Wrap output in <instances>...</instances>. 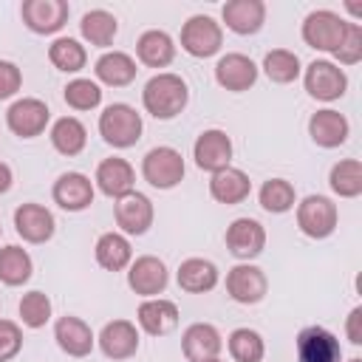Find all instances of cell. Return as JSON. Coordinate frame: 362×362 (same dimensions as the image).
I'll list each match as a JSON object with an SVG mask.
<instances>
[{
	"instance_id": "obj_1",
	"label": "cell",
	"mask_w": 362,
	"mask_h": 362,
	"mask_svg": "<svg viewBox=\"0 0 362 362\" xmlns=\"http://www.w3.org/2000/svg\"><path fill=\"white\" fill-rule=\"evenodd\" d=\"M187 99H189V90H187V82L178 74H156L141 90L144 110L156 119L178 116L187 107Z\"/></svg>"
},
{
	"instance_id": "obj_2",
	"label": "cell",
	"mask_w": 362,
	"mask_h": 362,
	"mask_svg": "<svg viewBox=\"0 0 362 362\" xmlns=\"http://www.w3.org/2000/svg\"><path fill=\"white\" fill-rule=\"evenodd\" d=\"M141 116L124 102H113L99 116V133L110 147H133L141 139Z\"/></svg>"
},
{
	"instance_id": "obj_3",
	"label": "cell",
	"mask_w": 362,
	"mask_h": 362,
	"mask_svg": "<svg viewBox=\"0 0 362 362\" xmlns=\"http://www.w3.org/2000/svg\"><path fill=\"white\" fill-rule=\"evenodd\" d=\"M345 28L348 23L337 14V11H328V8H320V11H311L303 23V40L317 48V51H328L334 54L345 37Z\"/></svg>"
},
{
	"instance_id": "obj_4",
	"label": "cell",
	"mask_w": 362,
	"mask_h": 362,
	"mask_svg": "<svg viewBox=\"0 0 362 362\" xmlns=\"http://www.w3.org/2000/svg\"><path fill=\"white\" fill-rule=\"evenodd\" d=\"M337 204L325 195H308L303 204H297V226L308 238H328L337 229Z\"/></svg>"
},
{
	"instance_id": "obj_5",
	"label": "cell",
	"mask_w": 362,
	"mask_h": 362,
	"mask_svg": "<svg viewBox=\"0 0 362 362\" xmlns=\"http://www.w3.org/2000/svg\"><path fill=\"white\" fill-rule=\"evenodd\" d=\"M141 173L156 189H173L184 178V158L173 147H153L141 161Z\"/></svg>"
},
{
	"instance_id": "obj_6",
	"label": "cell",
	"mask_w": 362,
	"mask_h": 362,
	"mask_svg": "<svg viewBox=\"0 0 362 362\" xmlns=\"http://www.w3.org/2000/svg\"><path fill=\"white\" fill-rule=\"evenodd\" d=\"M221 42H223V31L221 25L206 17V14H195L184 23L181 28V48L192 57H212L221 51Z\"/></svg>"
},
{
	"instance_id": "obj_7",
	"label": "cell",
	"mask_w": 362,
	"mask_h": 362,
	"mask_svg": "<svg viewBox=\"0 0 362 362\" xmlns=\"http://www.w3.org/2000/svg\"><path fill=\"white\" fill-rule=\"evenodd\" d=\"M348 88V76L342 68H337L328 59H314L305 68V90L308 96L320 99V102H334L345 93Z\"/></svg>"
},
{
	"instance_id": "obj_8",
	"label": "cell",
	"mask_w": 362,
	"mask_h": 362,
	"mask_svg": "<svg viewBox=\"0 0 362 362\" xmlns=\"http://www.w3.org/2000/svg\"><path fill=\"white\" fill-rule=\"evenodd\" d=\"M297 359L300 362H342V345L331 331L320 325H308L297 334Z\"/></svg>"
},
{
	"instance_id": "obj_9",
	"label": "cell",
	"mask_w": 362,
	"mask_h": 362,
	"mask_svg": "<svg viewBox=\"0 0 362 362\" xmlns=\"http://www.w3.org/2000/svg\"><path fill=\"white\" fill-rule=\"evenodd\" d=\"M48 105L42 99H34V96H25V99H17L8 113H6V122L11 127V133H17L20 139H34L45 130L48 124Z\"/></svg>"
},
{
	"instance_id": "obj_10",
	"label": "cell",
	"mask_w": 362,
	"mask_h": 362,
	"mask_svg": "<svg viewBox=\"0 0 362 362\" xmlns=\"http://www.w3.org/2000/svg\"><path fill=\"white\" fill-rule=\"evenodd\" d=\"M266 288H269V280H266L263 269H257L252 263H240V266L229 269V274H226V291L240 305L260 303L266 297Z\"/></svg>"
},
{
	"instance_id": "obj_11",
	"label": "cell",
	"mask_w": 362,
	"mask_h": 362,
	"mask_svg": "<svg viewBox=\"0 0 362 362\" xmlns=\"http://www.w3.org/2000/svg\"><path fill=\"white\" fill-rule=\"evenodd\" d=\"M20 14H23V23L34 34H54L68 20V3L65 0H25Z\"/></svg>"
},
{
	"instance_id": "obj_12",
	"label": "cell",
	"mask_w": 362,
	"mask_h": 362,
	"mask_svg": "<svg viewBox=\"0 0 362 362\" xmlns=\"http://www.w3.org/2000/svg\"><path fill=\"white\" fill-rule=\"evenodd\" d=\"M192 156H195V164L206 173H218L223 167H229L232 161V141L223 130H204L198 139H195V147H192Z\"/></svg>"
},
{
	"instance_id": "obj_13",
	"label": "cell",
	"mask_w": 362,
	"mask_h": 362,
	"mask_svg": "<svg viewBox=\"0 0 362 362\" xmlns=\"http://www.w3.org/2000/svg\"><path fill=\"white\" fill-rule=\"evenodd\" d=\"M263 246H266V229L255 218H238L226 229V249L240 260L257 257Z\"/></svg>"
},
{
	"instance_id": "obj_14",
	"label": "cell",
	"mask_w": 362,
	"mask_h": 362,
	"mask_svg": "<svg viewBox=\"0 0 362 362\" xmlns=\"http://www.w3.org/2000/svg\"><path fill=\"white\" fill-rule=\"evenodd\" d=\"M127 286L141 294V297H156L167 288V269L158 257L153 255H144V257H136L130 263V272H127Z\"/></svg>"
},
{
	"instance_id": "obj_15",
	"label": "cell",
	"mask_w": 362,
	"mask_h": 362,
	"mask_svg": "<svg viewBox=\"0 0 362 362\" xmlns=\"http://www.w3.org/2000/svg\"><path fill=\"white\" fill-rule=\"evenodd\" d=\"M116 223L127 235H144L153 226V204L141 192H127L116 201Z\"/></svg>"
},
{
	"instance_id": "obj_16",
	"label": "cell",
	"mask_w": 362,
	"mask_h": 362,
	"mask_svg": "<svg viewBox=\"0 0 362 362\" xmlns=\"http://www.w3.org/2000/svg\"><path fill=\"white\" fill-rule=\"evenodd\" d=\"M181 348H184V356L189 362H209V359H218V354L223 348V339H221V334H218L215 325L195 322V325H189L184 331Z\"/></svg>"
},
{
	"instance_id": "obj_17",
	"label": "cell",
	"mask_w": 362,
	"mask_h": 362,
	"mask_svg": "<svg viewBox=\"0 0 362 362\" xmlns=\"http://www.w3.org/2000/svg\"><path fill=\"white\" fill-rule=\"evenodd\" d=\"M215 79H218L221 88L240 93V90H249V88L255 85V79H257V65H255L246 54H226V57H221L218 65H215Z\"/></svg>"
},
{
	"instance_id": "obj_18",
	"label": "cell",
	"mask_w": 362,
	"mask_h": 362,
	"mask_svg": "<svg viewBox=\"0 0 362 362\" xmlns=\"http://www.w3.org/2000/svg\"><path fill=\"white\" fill-rule=\"evenodd\" d=\"M17 235L28 243H45L54 235V215L42 204H23L14 209Z\"/></svg>"
},
{
	"instance_id": "obj_19",
	"label": "cell",
	"mask_w": 362,
	"mask_h": 362,
	"mask_svg": "<svg viewBox=\"0 0 362 362\" xmlns=\"http://www.w3.org/2000/svg\"><path fill=\"white\" fill-rule=\"evenodd\" d=\"M54 201L68 212H82L93 204V184L82 173H65L54 184Z\"/></svg>"
},
{
	"instance_id": "obj_20",
	"label": "cell",
	"mask_w": 362,
	"mask_h": 362,
	"mask_svg": "<svg viewBox=\"0 0 362 362\" xmlns=\"http://www.w3.org/2000/svg\"><path fill=\"white\" fill-rule=\"evenodd\" d=\"M99 348L107 359H127L139 351V331L127 320H113L99 334Z\"/></svg>"
},
{
	"instance_id": "obj_21",
	"label": "cell",
	"mask_w": 362,
	"mask_h": 362,
	"mask_svg": "<svg viewBox=\"0 0 362 362\" xmlns=\"http://www.w3.org/2000/svg\"><path fill=\"white\" fill-rule=\"evenodd\" d=\"M308 133H311L314 144L331 150V147L345 144V139H348V133H351V124H348V119H345L342 113L325 107V110H317V113L308 119Z\"/></svg>"
},
{
	"instance_id": "obj_22",
	"label": "cell",
	"mask_w": 362,
	"mask_h": 362,
	"mask_svg": "<svg viewBox=\"0 0 362 362\" xmlns=\"http://www.w3.org/2000/svg\"><path fill=\"white\" fill-rule=\"evenodd\" d=\"M249 192H252V181L238 167H223V170L212 173V178H209V195L218 204H229V206L240 204L249 198Z\"/></svg>"
},
{
	"instance_id": "obj_23",
	"label": "cell",
	"mask_w": 362,
	"mask_h": 362,
	"mask_svg": "<svg viewBox=\"0 0 362 362\" xmlns=\"http://www.w3.org/2000/svg\"><path fill=\"white\" fill-rule=\"evenodd\" d=\"M223 23L235 34H255L263 28L266 20V3L263 0H229L223 6Z\"/></svg>"
},
{
	"instance_id": "obj_24",
	"label": "cell",
	"mask_w": 362,
	"mask_h": 362,
	"mask_svg": "<svg viewBox=\"0 0 362 362\" xmlns=\"http://www.w3.org/2000/svg\"><path fill=\"white\" fill-rule=\"evenodd\" d=\"M54 337L68 356H88L93 351V331L79 317H59L54 325Z\"/></svg>"
},
{
	"instance_id": "obj_25",
	"label": "cell",
	"mask_w": 362,
	"mask_h": 362,
	"mask_svg": "<svg viewBox=\"0 0 362 362\" xmlns=\"http://www.w3.org/2000/svg\"><path fill=\"white\" fill-rule=\"evenodd\" d=\"M133 181H136V173L133 167L124 161V158H105L99 167H96V184L99 189L107 195V198H122L127 192H133Z\"/></svg>"
},
{
	"instance_id": "obj_26",
	"label": "cell",
	"mask_w": 362,
	"mask_h": 362,
	"mask_svg": "<svg viewBox=\"0 0 362 362\" xmlns=\"http://www.w3.org/2000/svg\"><path fill=\"white\" fill-rule=\"evenodd\" d=\"M139 325L153 337H164L178 325V305L161 297H150L139 305Z\"/></svg>"
},
{
	"instance_id": "obj_27",
	"label": "cell",
	"mask_w": 362,
	"mask_h": 362,
	"mask_svg": "<svg viewBox=\"0 0 362 362\" xmlns=\"http://www.w3.org/2000/svg\"><path fill=\"white\" fill-rule=\"evenodd\" d=\"M136 54H139V59H141L144 65H150V68H167V65L173 62V57H175V42H173V37H170L167 31L153 28V31H144V34L139 37Z\"/></svg>"
},
{
	"instance_id": "obj_28",
	"label": "cell",
	"mask_w": 362,
	"mask_h": 362,
	"mask_svg": "<svg viewBox=\"0 0 362 362\" xmlns=\"http://www.w3.org/2000/svg\"><path fill=\"white\" fill-rule=\"evenodd\" d=\"M96 76L105 82V85H113V88H124V85H130L133 79H136V62H133V57L130 54H124V51H107V54H102L99 59H96Z\"/></svg>"
},
{
	"instance_id": "obj_29",
	"label": "cell",
	"mask_w": 362,
	"mask_h": 362,
	"mask_svg": "<svg viewBox=\"0 0 362 362\" xmlns=\"http://www.w3.org/2000/svg\"><path fill=\"white\" fill-rule=\"evenodd\" d=\"M178 286L189 294H204L218 286V269L215 263L204 257H189L178 266Z\"/></svg>"
},
{
	"instance_id": "obj_30",
	"label": "cell",
	"mask_w": 362,
	"mask_h": 362,
	"mask_svg": "<svg viewBox=\"0 0 362 362\" xmlns=\"http://www.w3.org/2000/svg\"><path fill=\"white\" fill-rule=\"evenodd\" d=\"M85 141H88V130H85V124L79 119L62 116V119L54 122V127H51V144H54L57 153L76 156V153L85 150Z\"/></svg>"
},
{
	"instance_id": "obj_31",
	"label": "cell",
	"mask_w": 362,
	"mask_h": 362,
	"mask_svg": "<svg viewBox=\"0 0 362 362\" xmlns=\"http://www.w3.org/2000/svg\"><path fill=\"white\" fill-rule=\"evenodd\" d=\"M93 252H96V263L102 269H107V272H122L130 263V257H133V249H130L127 238L119 235V232H105L96 240Z\"/></svg>"
},
{
	"instance_id": "obj_32",
	"label": "cell",
	"mask_w": 362,
	"mask_h": 362,
	"mask_svg": "<svg viewBox=\"0 0 362 362\" xmlns=\"http://www.w3.org/2000/svg\"><path fill=\"white\" fill-rule=\"evenodd\" d=\"M79 31H82V37H85L90 45L105 48V45L113 42V37H116V31H119V23H116V17H113L110 11L93 8V11H88V14L82 17Z\"/></svg>"
},
{
	"instance_id": "obj_33",
	"label": "cell",
	"mask_w": 362,
	"mask_h": 362,
	"mask_svg": "<svg viewBox=\"0 0 362 362\" xmlns=\"http://www.w3.org/2000/svg\"><path fill=\"white\" fill-rule=\"evenodd\" d=\"M31 257L20 246H3L0 249V283L6 286H23L31 277Z\"/></svg>"
},
{
	"instance_id": "obj_34",
	"label": "cell",
	"mask_w": 362,
	"mask_h": 362,
	"mask_svg": "<svg viewBox=\"0 0 362 362\" xmlns=\"http://www.w3.org/2000/svg\"><path fill=\"white\" fill-rule=\"evenodd\" d=\"M48 59L54 62V68H59V71H65V74H76V71L85 68L88 54H85V45H79L76 40H71V37H59V40L51 42V48H48Z\"/></svg>"
},
{
	"instance_id": "obj_35",
	"label": "cell",
	"mask_w": 362,
	"mask_h": 362,
	"mask_svg": "<svg viewBox=\"0 0 362 362\" xmlns=\"http://www.w3.org/2000/svg\"><path fill=\"white\" fill-rule=\"evenodd\" d=\"M263 71L272 82L277 85H288L300 76V57L294 51H286V48H274L266 54L263 59Z\"/></svg>"
},
{
	"instance_id": "obj_36",
	"label": "cell",
	"mask_w": 362,
	"mask_h": 362,
	"mask_svg": "<svg viewBox=\"0 0 362 362\" xmlns=\"http://www.w3.org/2000/svg\"><path fill=\"white\" fill-rule=\"evenodd\" d=\"M331 189L339 198H356L362 192V164L356 158H345L331 167Z\"/></svg>"
},
{
	"instance_id": "obj_37",
	"label": "cell",
	"mask_w": 362,
	"mask_h": 362,
	"mask_svg": "<svg viewBox=\"0 0 362 362\" xmlns=\"http://www.w3.org/2000/svg\"><path fill=\"white\" fill-rule=\"evenodd\" d=\"M229 354L235 362H260L266 354L263 337L252 328H235L229 334Z\"/></svg>"
},
{
	"instance_id": "obj_38",
	"label": "cell",
	"mask_w": 362,
	"mask_h": 362,
	"mask_svg": "<svg viewBox=\"0 0 362 362\" xmlns=\"http://www.w3.org/2000/svg\"><path fill=\"white\" fill-rule=\"evenodd\" d=\"M260 206L266 212H288L294 206V187L286 181V178H269L263 187H260Z\"/></svg>"
},
{
	"instance_id": "obj_39",
	"label": "cell",
	"mask_w": 362,
	"mask_h": 362,
	"mask_svg": "<svg viewBox=\"0 0 362 362\" xmlns=\"http://www.w3.org/2000/svg\"><path fill=\"white\" fill-rule=\"evenodd\" d=\"M20 317L28 328H42L51 320V300L42 291H28L20 300Z\"/></svg>"
},
{
	"instance_id": "obj_40",
	"label": "cell",
	"mask_w": 362,
	"mask_h": 362,
	"mask_svg": "<svg viewBox=\"0 0 362 362\" xmlns=\"http://www.w3.org/2000/svg\"><path fill=\"white\" fill-rule=\"evenodd\" d=\"M65 102H68L74 110H90V107H96V105L102 102V90H99V85L90 82V79H74V82H68V88H65Z\"/></svg>"
},
{
	"instance_id": "obj_41",
	"label": "cell",
	"mask_w": 362,
	"mask_h": 362,
	"mask_svg": "<svg viewBox=\"0 0 362 362\" xmlns=\"http://www.w3.org/2000/svg\"><path fill=\"white\" fill-rule=\"evenodd\" d=\"M334 57L342 62V65H356L362 59V28L356 23H348L345 28V37L339 42V48L334 51Z\"/></svg>"
},
{
	"instance_id": "obj_42",
	"label": "cell",
	"mask_w": 362,
	"mask_h": 362,
	"mask_svg": "<svg viewBox=\"0 0 362 362\" xmlns=\"http://www.w3.org/2000/svg\"><path fill=\"white\" fill-rule=\"evenodd\" d=\"M23 348V331L11 320H0V362H8Z\"/></svg>"
},
{
	"instance_id": "obj_43",
	"label": "cell",
	"mask_w": 362,
	"mask_h": 362,
	"mask_svg": "<svg viewBox=\"0 0 362 362\" xmlns=\"http://www.w3.org/2000/svg\"><path fill=\"white\" fill-rule=\"evenodd\" d=\"M20 85H23V74H20V68H17L14 62L0 59V99L14 96V93L20 90Z\"/></svg>"
},
{
	"instance_id": "obj_44",
	"label": "cell",
	"mask_w": 362,
	"mask_h": 362,
	"mask_svg": "<svg viewBox=\"0 0 362 362\" xmlns=\"http://www.w3.org/2000/svg\"><path fill=\"white\" fill-rule=\"evenodd\" d=\"M345 331H348V339H351L354 345H362V308H359V305L348 314V325H345Z\"/></svg>"
},
{
	"instance_id": "obj_45",
	"label": "cell",
	"mask_w": 362,
	"mask_h": 362,
	"mask_svg": "<svg viewBox=\"0 0 362 362\" xmlns=\"http://www.w3.org/2000/svg\"><path fill=\"white\" fill-rule=\"evenodd\" d=\"M8 187H11V170H8V164L0 161V195L8 192Z\"/></svg>"
},
{
	"instance_id": "obj_46",
	"label": "cell",
	"mask_w": 362,
	"mask_h": 362,
	"mask_svg": "<svg viewBox=\"0 0 362 362\" xmlns=\"http://www.w3.org/2000/svg\"><path fill=\"white\" fill-rule=\"evenodd\" d=\"M348 362H362V359H356V356H354V359H348Z\"/></svg>"
},
{
	"instance_id": "obj_47",
	"label": "cell",
	"mask_w": 362,
	"mask_h": 362,
	"mask_svg": "<svg viewBox=\"0 0 362 362\" xmlns=\"http://www.w3.org/2000/svg\"><path fill=\"white\" fill-rule=\"evenodd\" d=\"M209 362H221V359H209Z\"/></svg>"
},
{
	"instance_id": "obj_48",
	"label": "cell",
	"mask_w": 362,
	"mask_h": 362,
	"mask_svg": "<svg viewBox=\"0 0 362 362\" xmlns=\"http://www.w3.org/2000/svg\"><path fill=\"white\" fill-rule=\"evenodd\" d=\"M0 235H3V226H0Z\"/></svg>"
}]
</instances>
